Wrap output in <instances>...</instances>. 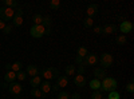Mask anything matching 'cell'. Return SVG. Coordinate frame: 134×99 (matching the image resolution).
Here are the masks:
<instances>
[{
    "instance_id": "cell-18",
    "label": "cell",
    "mask_w": 134,
    "mask_h": 99,
    "mask_svg": "<svg viewBox=\"0 0 134 99\" xmlns=\"http://www.w3.org/2000/svg\"><path fill=\"white\" fill-rule=\"evenodd\" d=\"M88 87L93 90V91H98V90H100V80H98V79H93V80H90V83H88Z\"/></svg>"
},
{
    "instance_id": "cell-7",
    "label": "cell",
    "mask_w": 134,
    "mask_h": 99,
    "mask_svg": "<svg viewBox=\"0 0 134 99\" xmlns=\"http://www.w3.org/2000/svg\"><path fill=\"white\" fill-rule=\"evenodd\" d=\"M119 31L121 32H124V35H127L130 34V32L133 31V23L129 20H124V21H121V24H119Z\"/></svg>"
},
{
    "instance_id": "cell-28",
    "label": "cell",
    "mask_w": 134,
    "mask_h": 99,
    "mask_svg": "<svg viewBox=\"0 0 134 99\" xmlns=\"http://www.w3.org/2000/svg\"><path fill=\"white\" fill-rule=\"evenodd\" d=\"M93 24H94V19H93V18H86V19L83 20L85 28H90V27H93Z\"/></svg>"
},
{
    "instance_id": "cell-11",
    "label": "cell",
    "mask_w": 134,
    "mask_h": 99,
    "mask_svg": "<svg viewBox=\"0 0 134 99\" xmlns=\"http://www.w3.org/2000/svg\"><path fill=\"white\" fill-rule=\"evenodd\" d=\"M26 74H27V76L30 75L31 78H34V76H38V75H39V67H38L36 64H28Z\"/></svg>"
},
{
    "instance_id": "cell-25",
    "label": "cell",
    "mask_w": 134,
    "mask_h": 99,
    "mask_svg": "<svg viewBox=\"0 0 134 99\" xmlns=\"http://www.w3.org/2000/svg\"><path fill=\"white\" fill-rule=\"evenodd\" d=\"M42 26H43L44 28H51V18H50L48 15H44V16H43Z\"/></svg>"
},
{
    "instance_id": "cell-12",
    "label": "cell",
    "mask_w": 134,
    "mask_h": 99,
    "mask_svg": "<svg viewBox=\"0 0 134 99\" xmlns=\"http://www.w3.org/2000/svg\"><path fill=\"white\" fill-rule=\"evenodd\" d=\"M69 82H70V80H69V76H66V75H59L58 78H57V83H55V84L58 86V89H59V87L64 89V87L69 86Z\"/></svg>"
},
{
    "instance_id": "cell-23",
    "label": "cell",
    "mask_w": 134,
    "mask_h": 99,
    "mask_svg": "<svg viewBox=\"0 0 134 99\" xmlns=\"http://www.w3.org/2000/svg\"><path fill=\"white\" fill-rule=\"evenodd\" d=\"M32 21H34V26H40L42 21H43V15L40 14H35L32 18Z\"/></svg>"
},
{
    "instance_id": "cell-42",
    "label": "cell",
    "mask_w": 134,
    "mask_h": 99,
    "mask_svg": "<svg viewBox=\"0 0 134 99\" xmlns=\"http://www.w3.org/2000/svg\"><path fill=\"white\" fill-rule=\"evenodd\" d=\"M2 89H8V83H7V82L2 83Z\"/></svg>"
},
{
    "instance_id": "cell-24",
    "label": "cell",
    "mask_w": 134,
    "mask_h": 99,
    "mask_svg": "<svg viewBox=\"0 0 134 99\" xmlns=\"http://www.w3.org/2000/svg\"><path fill=\"white\" fill-rule=\"evenodd\" d=\"M76 56H79V58L85 59V58L87 56V48H86V47H83V46H81L79 48H78V52H76Z\"/></svg>"
},
{
    "instance_id": "cell-10",
    "label": "cell",
    "mask_w": 134,
    "mask_h": 99,
    "mask_svg": "<svg viewBox=\"0 0 134 99\" xmlns=\"http://www.w3.org/2000/svg\"><path fill=\"white\" fill-rule=\"evenodd\" d=\"M74 84L78 87V89H83V87L86 86V78H85V75H81V74L75 75V78H74Z\"/></svg>"
},
{
    "instance_id": "cell-35",
    "label": "cell",
    "mask_w": 134,
    "mask_h": 99,
    "mask_svg": "<svg viewBox=\"0 0 134 99\" xmlns=\"http://www.w3.org/2000/svg\"><path fill=\"white\" fill-rule=\"evenodd\" d=\"M12 27H14L12 24H7V26H5V28L3 30V32H4V34H5V35H8V34H11V32H12Z\"/></svg>"
},
{
    "instance_id": "cell-2",
    "label": "cell",
    "mask_w": 134,
    "mask_h": 99,
    "mask_svg": "<svg viewBox=\"0 0 134 99\" xmlns=\"http://www.w3.org/2000/svg\"><path fill=\"white\" fill-rule=\"evenodd\" d=\"M114 63V58H113V55L109 54V52H105L100 55V59H99V64H100V67H102L103 70L106 68H110L111 66H113Z\"/></svg>"
},
{
    "instance_id": "cell-26",
    "label": "cell",
    "mask_w": 134,
    "mask_h": 99,
    "mask_svg": "<svg viewBox=\"0 0 134 99\" xmlns=\"http://www.w3.org/2000/svg\"><path fill=\"white\" fill-rule=\"evenodd\" d=\"M50 7L54 11H58L60 8V2H59V0H51V2H50Z\"/></svg>"
},
{
    "instance_id": "cell-4",
    "label": "cell",
    "mask_w": 134,
    "mask_h": 99,
    "mask_svg": "<svg viewBox=\"0 0 134 99\" xmlns=\"http://www.w3.org/2000/svg\"><path fill=\"white\" fill-rule=\"evenodd\" d=\"M15 16V9L14 8H7V7H0V19L3 21H9Z\"/></svg>"
},
{
    "instance_id": "cell-38",
    "label": "cell",
    "mask_w": 134,
    "mask_h": 99,
    "mask_svg": "<svg viewBox=\"0 0 134 99\" xmlns=\"http://www.w3.org/2000/svg\"><path fill=\"white\" fill-rule=\"evenodd\" d=\"M82 96H81V94L79 92H74L72 95H70V99H81Z\"/></svg>"
},
{
    "instance_id": "cell-19",
    "label": "cell",
    "mask_w": 134,
    "mask_h": 99,
    "mask_svg": "<svg viewBox=\"0 0 134 99\" xmlns=\"http://www.w3.org/2000/svg\"><path fill=\"white\" fill-rule=\"evenodd\" d=\"M40 83H42V78L38 75V76H34V78H31L30 79V84L34 87V89H38V87L40 86Z\"/></svg>"
},
{
    "instance_id": "cell-43",
    "label": "cell",
    "mask_w": 134,
    "mask_h": 99,
    "mask_svg": "<svg viewBox=\"0 0 134 99\" xmlns=\"http://www.w3.org/2000/svg\"><path fill=\"white\" fill-rule=\"evenodd\" d=\"M0 89H2V83H0Z\"/></svg>"
},
{
    "instance_id": "cell-40",
    "label": "cell",
    "mask_w": 134,
    "mask_h": 99,
    "mask_svg": "<svg viewBox=\"0 0 134 99\" xmlns=\"http://www.w3.org/2000/svg\"><path fill=\"white\" fill-rule=\"evenodd\" d=\"M75 63L82 64V63H83V59H82V58H79V56H75Z\"/></svg>"
},
{
    "instance_id": "cell-36",
    "label": "cell",
    "mask_w": 134,
    "mask_h": 99,
    "mask_svg": "<svg viewBox=\"0 0 134 99\" xmlns=\"http://www.w3.org/2000/svg\"><path fill=\"white\" fill-rule=\"evenodd\" d=\"M85 71H86V67H85L83 64H79V67H78V74L83 75V74H85Z\"/></svg>"
},
{
    "instance_id": "cell-34",
    "label": "cell",
    "mask_w": 134,
    "mask_h": 99,
    "mask_svg": "<svg viewBox=\"0 0 134 99\" xmlns=\"http://www.w3.org/2000/svg\"><path fill=\"white\" fill-rule=\"evenodd\" d=\"M126 91L130 92V94L134 92V83H133V82H129V83L126 84Z\"/></svg>"
},
{
    "instance_id": "cell-37",
    "label": "cell",
    "mask_w": 134,
    "mask_h": 99,
    "mask_svg": "<svg viewBox=\"0 0 134 99\" xmlns=\"http://www.w3.org/2000/svg\"><path fill=\"white\" fill-rule=\"evenodd\" d=\"M94 34H97V35H100V34H102V27H99V26L94 27Z\"/></svg>"
},
{
    "instance_id": "cell-8",
    "label": "cell",
    "mask_w": 134,
    "mask_h": 99,
    "mask_svg": "<svg viewBox=\"0 0 134 99\" xmlns=\"http://www.w3.org/2000/svg\"><path fill=\"white\" fill-rule=\"evenodd\" d=\"M98 63V58L95 54H87V56L83 59V66L86 67V66H88V67H91V66H95Z\"/></svg>"
},
{
    "instance_id": "cell-29",
    "label": "cell",
    "mask_w": 134,
    "mask_h": 99,
    "mask_svg": "<svg viewBox=\"0 0 134 99\" xmlns=\"http://www.w3.org/2000/svg\"><path fill=\"white\" fill-rule=\"evenodd\" d=\"M16 79H18L19 82L26 80V79H27V74H26V71H19V72H16Z\"/></svg>"
},
{
    "instance_id": "cell-14",
    "label": "cell",
    "mask_w": 134,
    "mask_h": 99,
    "mask_svg": "<svg viewBox=\"0 0 134 99\" xmlns=\"http://www.w3.org/2000/svg\"><path fill=\"white\" fill-rule=\"evenodd\" d=\"M38 89L43 92V94H48L52 89H51V83L48 82V80H44V82H42L40 83V86L38 87Z\"/></svg>"
},
{
    "instance_id": "cell-5",
    "label": "cell",
    "mask_w": 134,
    "mask_h": 99,
    "mask_svg": "<svg viewBox=\"0 0 134 99\" xmlns=\"http://www.w3.org/2000/svg\"><path fill=\"white\" fill-rule=\"evenodd\" d=\"M44 31H46V28L42 24L40 26H32L30 30V34L32 38H42V36H44Z\"/></svg>"
},
{
    "instance_id": "cell-32",
    "label": "cell",
    "mask_w": 134,
    "mask_h": 99,
    "mask_svg": "<svg viewBox=\"0 0 134 99\" xmlns=\"http://www.w3.org/2000/svg\"><path fill=\"white\" fill-rule=\"evenodd\" d=\"M57 99H70V94L66 92V91H60L58 94V98Z\"/></svg>"
},
{
    "instance_id": "cell-13",
    "label": "cell",
    "mask_w": 134,
    "mask_h": 99,
    "mask_svg": "<svg viewBox=\"0 0 134 99\" xmlns=\"http://www.w3.org/2000/svg\"><path fill=\"white\" fill-rule=\"evenodd\" d=\"M118 30L117 24H107L105 27H102V34H106V35H111Z\"/></svg>"
},
{
    "instance_id": "cell-22",
    "label": "cell",
    "mask_w": 134,
    "mask_h": 99,
    "mask_svg": "<svg viewBox=\"0 0 134 99\" xmlns=\"http://www.w3.org/2000/svg\"><path fill=\"white\" fill-rule=\"evenodd\" d=\"M4 7H7V8H18V2L16 0H4Z\"/></svg>"
},
{
    "instance_id": "cell-16",
    "label": "cell",
    "mask_w": 134,
    "mask_h": 99,
    "mask_svg": "<svg viewBox=\"0 0 134 99\" xmlns=\"http://www.w3.org/2000/svg\"><path fill=\"white\" fill-rule=\"evenodd\" d=\"M98 12V5L97 4H90L86 9V14H87V18H93L95 14Z\"/></svg>"
},
{
    "instance_id": "cell-21",
    "label": "cell",
    "mask_w": 134,
    "mask_h": 99,
    "mask_svg": "<svg viewBox=\"0 0 134 99\" xmlns=\"http://www.w3.org/2000/svg\"><path fill=\"white\" fill-rule=\"evenodd\" d=\"M21 64L20 62H15V63H12V64H9V71H14V72H19V71H21Z\"/></svg>"
},
{
    "instance_id": "cell-6",
    "label": "cell",
    "mask_w": 134,
    "mask_h": 99,
    "mask_svg": "<svg viewBox=\"0 0 134 99\" xmlns=\"http://www.w3.org/2000/svg\"><path fill=\"white\" fill-rule=\"evenodd\" d=\"M14 23L12 26L15 27H20L23 24V9L21 8H15V16H14Z\"/></svg>"
},
{
    "instance_id": "cell-9",
    "label": "cell",
    "mask_w": 134,
    "mask_h": 99,
    "mask_svg": "<svg viewBox=\"0 0 134 99\" xmlns=\"http://www.w3.org/2000/svg\"><path fill=\"white\" fill-rule=\"evenodd\" d=\"M8 91H9V94H12V95H19L21 91H23V86H20L18 82H12V83H9V86H8Z\"/></svg>"
},
{
    "instance_id": "cell-41",
    "label": "cell",
    "mask_w": 134,
    "mask_h": 99,
    "mask_svg": "<svg viewBox=\"0 0 134 99\" xmlns=\"http://www.w3.org/2000/svg\"><path fill=\"white\" fill-rule=\"evenodd\" d=\"M44 35L50 36V35H51V28H46V31H44Z\"/></svg>"
},
{
    "instance_id": "cell-31",
    "label": "cell",
    "mask_w": 134,
    "mask_h": 99,
    "mask_svg": "<svg viewBox=\"0 0 134 99\" xmlns=\"http://www.w3.org/2000/svg\"><path fill=\"white\" fill-rule=\"evenodd\" d=\"M91 99H103V94H102V91H93V94H91Z\"/></svg>"
},
{
    "instance_id": "cell-1",
    "label": "cell",
    "mask_w": 134,
    "mask_h": 99,
    "mask_svg": "<svg viewBox=\"0 0 134 99\" xmlns=\"http://www.w3.org/2000/svg\"><path fill=\"white\" fill-rule=\"evenodd\" d=\"M117 80L111 76H106L103 80H100V90L99 91H106V92H111V91H115L117 90Z\"/></svg>"
},
{
    "instance_id": "cell-17",
    "label": "cell",
    "mask_w": 134,
    "mask_h": 99,
    "mask_svg": "<svg viewBox=\"0 0 134 99\" xmlns=\"http://www.w3.org/2000/svg\"><path fill=\"white\" fill-rule=\"evenodd\" d=\"M4 79H5L7 83L15 82V80H16V72H14V71H7V74L4 75Z\"/></svg>"
},
{
    "instance_id": "cell-39",
    "label": "cell",
    "mask_w": 134,
    "mask_h": 99,
    "mask_svg": "<svg viewBox=\"0 0 134 99\" xmlns=\"http://www.w3.org/2000/svg\"><path fill=\"white\" fill-rule=\"evenodd\" d=\"M5 26H7V23H5V21H3L2 19H0V31H3V30L5 28Z\"/></svg>"
},
{
    "instance_id": "cell-44",
    "label": "cell",
    "mask_w": 134,
    "mask_h": 99,
    "mask_svg": "<svg viewBox=\"0 0 134 99\" xmlns=\"http://www.w3.org/2000/svg\"><path fill=\"white\" fill-rule=\"evenodd\" d=\"M51 99H55V98H51Z\"/></svg>"
},
{
    "instance_id": "cell-33",
    "label": "cell",
    "mask_w": 134,
    "mask_h": 99,
    "mask_svg": "<svg viewBox=\"0 0 134 99\" xmlns=\"http://www.w3.org/2000/svg\"><path fill=\"white\" fill-rule=\"evenodd\" d=\"M121 98V95L117 92V91H111V92H109V96H107V99H119Z\"/></svg>"
},
{
    "instance_id": "cell-3",
    "label": "cell",
    "mask_w": 134,
    "mask_h": 99,
    "mask_svg": "<svg viewBox=\"0 0 134 99\" xmlns=\"http://www.w3.org/2000/svg\"><path fill=\"white\" fill-rule=\"evenodd\" d=\"M40 76H43L46 80H51L54 78H58L59 76V71L55 68V67H47V68H43L42 72H40Z\"/></svg>"
},
{
    "instance_id": "cell-20",
    "label": "cell",
    "mask_w": 134,
    "mask_h": 99,
    "mask_svg": "<svg viewBox=\"0 0 134 99\" xmlns=\"http://www.w3.org/2000/svg\"><path fill=\"white\" fill-rule=\"evenodd\" d=\"M64 72H66V76H72V75H75V72H76L75 66H74V64H69V66L64 68Z\"/></svg>"
},
{
    "instance_id": "cell-15",
    "label": "cell",
    "mask_w": 134,
    "mask_h": 99,
    "mask_svg": "<svg viewBox=\"0 0 134 99\" xmlns=\"http://www.w3.org/2000/svg\"><path fill=\"white\" fill-rule=\"evenodd\" d=\"M106 70L103 68H94V76H95V79L98 80H103L106 78Z\"/></svg>"
},
{
    "instance_id": "cell-27",
    "label": "cell",
    "mask_w": 134,
    "mask_h": 99,
    "mask_svg": "<svg viewBox=\"0 0 134 99\" xmlns=\"http://www.w3.org/2000/svg\"><path fill=\"white\" fill-rule=\"evenodd\" d=\"M31 95H32L34 98H43V96H44V94H43L39 89H32V90H31Z\"/></svg>"
},
{
    "instance_id": "cell-30",
    "label": "cell",
    "mask_w": 134,
    "mask_h": 99,
    "mask_svg": "<svg viewBox=\"0 0 134 99\" xmlns=\"http://www.w3.org/2000/svg\"><path fill=\"white\" fill-rule=\"evenodd\" d=\"M117 43H118L119 46H124V44H126V43H127V38H126V35H124V34L119 35V36L117 38Z\"/></svg>"
}]
</instances>
